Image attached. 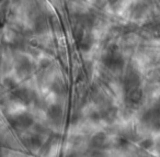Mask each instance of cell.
I'll return each instance as SVG.
<instances>
[{"mask_svg":"<svg viewBox=\"0 0 160 157\" xmlns=\"http://www.w3.org/2000/svg\"><path fill=\"white\" fill-rule=\"evenodd\" d=\"M10 124L14 128H29L34 125V118L28 112H23L10 119Z\"/></svg>","mask_w":160,"mask_h":157,"instance_id":"obj_1","label":"cell"},{"mask_svg":"<svg viewBox=\"0 0 160 157\" xmlns=\"http://www.w3.org/2000/svg\"><path fill=\"white\" fill-rule=\"evenodd\" d=\"M142 99H144V91L140 87L125 91V102L131 108L139 106L142 103Z\"/></svg>","mask_w":160,"mask_h":157,"instance_id":"obj_2","label":"cell"},{"mask_svg":"<svg viewBox=\"0 0 160 157\" xmlns=\"http://www.w3.org/2000/svg\"><path fill=\"white\" fill-rule=\"evenodd\" d=\"M62 114H64V111H62V106L58 103L51 104L46 110L47 118H48L53 123H58V122L62 121Z\"/></svg>","mask_w":160,"mask_h":157,"instance_id":"obj_3","label":"cell"},{"mask_svg":"<svg viewBox=\"0 0 160 157\" xmlns=\"http://www.w3.org/2000/svg\"><path fill=\"white\" fill-rule=\"evenodd\" d=\"M108 144H109L108 135L103 132L97 133L91 139V146L97 149H103L105 148V146H108Z\"/></svg>","mask_w":160,"mask_h":157,"instance_id":"obj_4","label":"cell"},{"mask_svg":"<svg viewBox=\"0 0 160 157\" xmlns=\"http://www.w3.org/2000/svg\"><path fill=\"white\" fill-rule=\"evenodd\" d=\"M100 112H101V115H102V120H104L108 123H112V122L115 121V119L118 118V108L114 106L105 107Z\"/></svg>","mask_w":160,"mask_h":157,"instance_id":"obj_5","label":"cell"},{"mask_svg":"<svg viewBox=\"0 0 160 157\" xmlns=\"http://www.w3.org/2000/svg\"><path fill=\"white\" fill-rule=\"evenodd\" d=\"M28 145L32 148V149H38L43 146V137L40 133H35V134H32L28 137L27 139Z\"/></svg>","mask_w":160,"mask_h":157,"instance_id":"obj_6","label":"cell"},{"mask_svg":"<svg viewBox=\"0 0 160 157\" xmlns=\"http://www.w3.org/2000/svg\"><path fill=\"white\" fill-rule=\"evenodd\" d=\"M140 146H142V148H145V149H149V148H151L153 146L152 139H149V137L144 139L142 142H140Z\"/></svg>","mask_w":160,"mask_h":157,"instance_id":"obj_7","label":"cell"},{"mask_svg":"<svg viewBox=\"0 0 160 157\" xmlns=\"http://www.w3.org/2000/svg\"><path fill=\"white\" fill-rule=\"evenodd\" d=\"M116 145L120 148H125L128 146V141L125 137H118V141H116Z\"/></svg>","mask_w":160,"mask_h":157,"instance_id":"obj_8","label":"cell"},{"mask_svg":"<svg viewBox=\"0 0 160 157\" xmlns=\"http://www.w3.org/2000/svg\"><path fill=\"white\" fill-rule=\"evenodd\" d=\"M66 157H79V156H78V154H76V153H70V154H68Z\"/></svg>","mask_w":160,"mask_h":157,"instance_id":"obj_9","label":"cell"}]
</instances>
